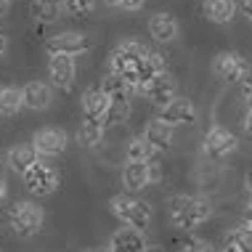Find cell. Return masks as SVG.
Here are the masks:
<instances>
[{"instance_id": "6", "label": "cell", "mask_w": 252, "mask_h": 252, "mask_svg": "<svg viewBox=\"0 0 252 252\" xmlns=\"http://www.w3.org/2000/svg\"><path fill=\"white\" fill-rule=\"evenodd\" d=\"M213 74L223 83H242L250 74V64L242 53L236 51H220L213 59Z\"/></svg>"}, {"instance_id": "36", "label": "cell", "mask_w": 252, "mask_h": 252, "mask_svg": "<svg viewBox=\"0 0 252 252\" xmlns=\"http://www.w3.org/2000/svg\"><path fill=\"white\" fill-rule=\"evenodd\" d=\"M5 196H8V186H5V181L0 178V202H3Z\"/></svg>"}, {"instance_id": "2", "label": "cell", "mask_w": 252, "mask_h": 252, "mask_svg": "<svg viewBox=\"0 0 252 252\" xmlns=\"http://www.w3.org/2000/svg\"><path fill=\"white\" fill-rule=\"evenodd\" d=\"M213 215V207L204 196H194V194H175L167 202V218L175 228L181 231H194L199 223H204Z\"/></svg>"}, {"instance_id": "7", "label": "cell", "mask_w": 252, "mask_h": 252, "mask_svg": "<svg viewBox=\"0 0 252 252\" xmlns=\"http://www.w3.org/2000/svg\"><path fill=\"white\" fill-rule=\"evenodd\" d=\"M22 178H24L27 191L35 194V196H48V194H53V191L59 189V183H61L59 173H56L51 165H45V162H37L35 167L27 170Z\"/></svg>"}, {"instance_id": "26", "label": "cell", "mask_w": 252, "mask_h": 252, "mask_svg": "<svg viewBox=\"0 0 252 252\" xmlns=\"http://www.w3.org/2000/svg\"><path fill=\"white\" fill-rule=\"evenodd\" d=\"M101 91L109 96V101H114V98H130V93H133V88L125 83V80L120 77V74H114V72H109L106 77H104V83H101Z\"/></svg>"}, {"instance_id": "16", "label": "cell", "mask_w": 252, "mask_h": 252, "mask_svg": "<svg viewBox=\"0 0 252 252\" xmlns=\"http://www.w3.org/2000/svg\"><path fill=\"white\" fill-rule=\"evenodd\" d=\"M37 149L32 146V144H16V146H11L8 149V154H5V165H8L13 173H19V175H24L30 167H35L37 165Z\"/></svg>"}, {"instance_id": "40", "label": "cell", "mask_w": 252, "mask_h": 252, "mask_svg": "<svg viewBox=\"0 0 252 252\" xmlns=\"http://www.w3.org/2000/svg\"><path fill=\"white\" fill-rule=\"evenodd\" d=\"M146 252H165L162 247H146Z\"/></svg>"}, {"instance_id": "29", "label": "cell", "mask_w": 252, "mask_h": 252, "mask_svg": "<svg viewBox=\"0 0 252 252\" xmlns=\"http://www.w3.org/2000/svg\"><path fill=\"white\" fill-rule=\"evenodd\" d=\"M181 252H213V244L189 231V234L181 239Z\"/></svg>"}, {"instance_id": "13", "label": "cell", "mask_w": 252, "mask_h": 252, "mask_svg": "<svg viewBox=\"0 0 252 252\" xmlns=\"http://www.w3.org/2000/svg\"><path fill=\"white\" fill-rule=\"evenodd\" d=\"M157 120H162V122H167V125H194L196 122V106H194V101L191 98H186V96H178V98H173L170 104H165L159 109V117Z\"/></svg>"}, {"instance_id": "41", "label": "cell", "mask_w": 252, "mask_h": 252, "mask_svg": "<svg viewBox=\"0 0 252 252\" xmlns=\"http://www.w3.org/2000/svg\"><path fill=\"white\" fill-rule=\"evenodd\" d=\"M85 252H104V250H85Z\"/></svg>"}, {"instance_id": "19", "label": "cell", "mask_w": 252, "mask_h": 252, "mask_svg": "<svg viewBox=\"0 0 252 252\" xmlns=\"http://www.w3.org/2000/svg\"><path fill=\"white\" fill-rule=\"evenodd\" d=\"M236 8H239L236 0H204L202 3L204 16H207L213 24H231L234 22Z\"/></svg>"}, {"instance_id": "24", "label": "cell", "mask_w": 252, "mask_h": 252, "mask_svg": "<svg viewBox=\"0 0 252 252\" xmlns=\"http://www.w3.org/2000/svg\"><path fill=\"white\" fill-rule=\"evenodd\" d=\"M127 117H130V98H114V101H109L104 127H117L122 122H127Z\"/></svg>"}, {"instance_id": "25", "label": "cell", "mask_w": 252, "mask_h": 252, "mask_svg": "<svg viewBox=\"0 0 252 252\" xmlns=\"http://www.w3.org/2000/svg\"><path fill=\"white\" fill-rule=\"evenodd\" d=\"M104 133H106L104 125L91 122V120H83V125H80V130H77V141H80L85 149H96L101 141H104Z\"/></svg>"}, {"instance_id": "10", "label": "cell", "mask_w": 252, "mask_h": 252, "mask_svg": "<svg viewBox=\"0 0 252 252\" xmlns=\"http://www.w3.org/2000/svg\"><path fill=\"white\" fill-rule=\"evenodd\" d=\"M141 96H144L146 101H152L154 106H165L170 104L173 98H178V85H175V80L170 77L167 72H162V74H157V77H152L149 83L141 88Z\"/></svg>"}, {"instance_id": "14", "label": "cell", "mask_w": 252, "mask_h": 252, "mask_svg": "<svg viewBox=\"0 0 252 252\" xmlns=\"http://www.w3.org/2000/svg\"><path fill=\"white\" fill-rule=\"evenodd\" d=\"M146 236L144 231L130 228V226H122L112 234L109 239V252H146Z\"/></svg>"}, {"instance_id": "4", "label": "cell", "mask_w": 252, "mask_h": 252, "mask_svg": "<svg viewBox=\"0 0 252 252\" xmlns=\"http://www.w3.org/2000/svg\"><path fill=\"white\" fill-rule=\"evenodd\" d=\"M8 223H11V231L22 239H30V236L40 234L45 223V213L37 202L32 199H19L11 204V213H8Z\"/></svg>"}, {"instance_id": "32", "label": "cell", "mask_w": 252, "mask_h": 252, "mask_svg": "<svg viewBox=\"0 0 252 252\" xmlns=\"http://www.w3.org/2000/svg\"><path fill=\"white\" fill-rule=\"evenodd\" d=\"M242 138L252 146V112H247V117L242 122Z\"/></svg>"}, {"instance_id": "21", "label": "cell", "mask_w": 252, "mask_h": 252, "mask_svg": "<svg viewBox=\"0 0 252 252\" xmlns=\"http://www.w3.org/2000/svg\"><path fill=\"white\" fill-rule=\"evenodd\" d=\"M24 109V93L16 85H0V114L3 117H16Z\"/></svg>"}, {"instance_id": "11", "label": "cell", "mask_w": 252, "mask_h": 252, "mask_svg": "<svg viewBox=\"0 0 252 252\" xmlns=\"http://www.w3.org/2000/svg\"><path fill=\"white\" fill-rule=\"evenodd\" d=\"M48 74L53 88H59L61 93H69L74 88V77H77V64L72 56H61V53H51L48 59Z\"/></svg>"}, {"instance_id": "39", "label": "cell", "mask_w": 252, "mask_h": 252, "mask_svg": "<svg viewBox=\"0 0 252 252\" xmlns=\"http://www.w3.org/2000/svg\"><path fill=\"white\" fill-rule=\"evenodd\" d=\"M247 191H250V196H252V173L247 175Z\"/></svg>"}, {"instance_id": "8", "label": "cell", "mask_w": 252, "mask_h": 252, "mask_svg": "<svg viewBox=\"0 0 252 252\" xmlns=\"http://www.w3.org/2000/svg\"><path fill=\"white\" fill-rule=\"evenodd\" d=\"M48 53H61V56H83L93 48V40L83 35V32H59V35L48 37L45 43Z\"/></svg>"}, {"instance_id": "28", "label": "cell", "mask_w": 252, "mask_h": 252, "mask_svg": "<svg viewBox=\"0 0 252 252\" xmlns=\"http://www.w3.org/2000/svg\"><path fill=\"white\" fill-rule=\"evenodd\" d=\"M61 8H64L66 16L83 19L96 11V0H61Z\"/></svg>"}, {"instance_id": "37", "label": "cell", "mask_w": 252, "mask_h": 252, "mask_svg": "<svg viewBox=\"0 0 252 252\" xmlns=\"http://www.w3.org/2000/svg\"><path fill=\"white\" fill-rule=\"evenodd\" d=\"M220 252H242L239 247H234V244H231V242H226V247H223Z\"/></svg>"}, {"instance_id": "33", "label": "cell", "mask_w": 252, "mask_h": 252, "mask_svg": "<svg viewBox=\"0 0 252 252\" xmlns=\"http://www.w3.org/2000/svg\"><path fill=\"white\" fill-rule=\"evenodd\" d=\"M239 8H242V13H244L247 19H252V0H242Z\"/></svg>"}, {"instance_id": "31", "label": "cell", "mask_w": 252, "mask_h": 252, "mask_svg": "<svg viewBox=\"0 0 252 252\" xmlns=\"http://www.w3.org/2000/svg\"><path fill=\"white\" fill-rule=\"evenodd\" d=\"M242 98H244V104H247V109L252 112V74H247V77L242 80Z\"/></svg>"}, {"instance_id": "9", "label": "cell", "mask_w": 252, "mask_h": 252, "mask_svg": "<svg viewBox=\"0 0 252 252\" xmlns=\"http://www.w3.org/2000/svg\"><path fill=\"white\" fill-rule=\"evenodd\" d=\"M32 146L37 149L40 157H59L69 146V135L61 127H40L32 135Z\"/></svg>"}, {"instance_id": "30", "label": "cell", "mask_w": 252, "mask_h": 252, "mask_svg": "<svg viewBox=\"0 0 252 252\" xmlns=\"http://www.w3.org/2000/svg\"><path fill=\"white\" fill-rule=\"evenodd\" d=\"M104 3L117 8V11H141L146 0H104Z\"/></svg>"}, {"instance_id": "23", "label": "cell", "mask_w": 252, "mask_h": 252, "mask_svg": "<svg viewBox=\"0 0 252 252\" xmlns=\"http://www.w3.org/2000/svg\"><path fill=\"white\" fill-rule=\"evenodd\" d=\"M154 154H157V149L144 138V133L135 135V138H130V144H127V152H125L127 162H154Z\"/></svg>"}, {"instance_id": "1", "label": "cell", "mask_w": 252, "mask_h": 252, "mask_svg": "<svg viewBox=\"0 0 252 252\" xmlns=\"http://www.w3.org/2000/svg\"><path fill=\"white\" fill-rule=\"evenodd\" d=\"M149 53L152 51H149L146 45L135 43V40H125V43H120L117 48L112 51V56H109L112 72L120 74L133 91H141L149 80L157 77V69L152 66V61H149Z\"/></svg>"}, {"instance_id": "3", "label": "cell", "mask_w": 252, "mask_h": 252, "mask_svg": "<svg viewBox=\"0 0 252 252\" xmlns=\"http://www.w3.org/2000/svg\"><path fill=\"white\" fill-rule=\"evenodd\" d=\"M109 210H112V215L117 218L122 226H130V228H138L144 231L149 223H152V204L149 202H141L135 199V196H127V194H117L109 199Z\"/></svg>"}, {"instance_id": "34", "label": "cell", "mask_w": 252, "mask_h": 252, "mask_svg": "<svg viewBox=\"0 0 252 252\" xmlns=\"http://www.w3.org/2000/svg\"><path fill=\"white\" fill-rule=\"evenodd\" d=\"M8 51V37H5V32H0V56Z\"/></svg>"}, {"instance_id": "5", "label": "cell", "mask_w": 252, "mask_h": 252, "mask_svg": "<svg viewBox=\"0 0 252 252\" xmlns=\"http://www.w3.org/2000/svg\"><path fill=\"white\" fill-rule=\"evenodd\" d=\"M239 149V141H236V135L226 130L223 125H215V127H210L207 135H204V141H202V154L207 157V159H213V162H223V159H228L231 154Z\"/></svg>"}, {"instance_id": "12", "label": "cell", "mask_w": 252, "mask_h": 252, "mask_svg": "<svg viewBox=\"0 0 252 252\" xmlns=\"http://www.w3.org/2000/svg\"><path fill=\"white\" fill-rule=\"evenodd\" d=\"M154 181H159V167L154 162H127L122 167V183L127 191H141Z\"/></svg>"}, {"instance_id": "22", "label": "cell", "mask_w": 252, "mask_h": 252, "mask_svg": "<svg viewBox=\"0 0 252 252\" xmlns=\"http://www.w3.org/2000/svg\"><path fill=\"white\" fill-rule=\"evenodd\" d=\"M61 11H64V8H61V0H32V5H30L32 19L40 22V24L56 22Z\"/></svg>"}, {"instance_id": "15", "label": "cell", "mask_w": 252, "mask_h": 252, "mask_svg": "<svg viewBox=\"0 0 252 252\" xmlns=\"http://www.w3.org/2000/svg\"><path fill=\"white\" fill-rule=\"evenodd\" d=\"M106 109H109V96L101 91V88H88V91L83 93V117L85 120L104 125Z\"/></svg>"}, {"instance_id": "18", "label": "cell", "mask_w": 252, "mask_h": 252, "mask_svg": "<svg viewBox=\"0 0 252 252\" xmlns=\"http://www.w3.org/2000/svg\"><path fill=\"white\" fill-rule=\"evenodd\" d=\"M22 93H24V109H30V112H43L53 101V91L45 83H27Z\"/></svg>"}, {"instance_id": "20", "label": "cell", "mask_w": 252, "mask_h": 252, "mask_svg": "<svg viewBox=\"0 0 252 252\" xmlns=\"http://www.w3.org/2000/svg\"><path fill=\"white\" fill-rule=\"evenodd\" d=\"M144 138L157 149V152H165V149H170V144H173V125H167V122H162V120H152L144 130Z\"/></svg>"}, {"instance_id": "17", "label": "cell", "mask_w": 252, "mask_h": 252, "mask_svg": "<svg viewBox=\"0 0 252 252\" xmlns=\"http://www.w3.org/2000/svg\"><path fill=\"white\" fill-rule=\"evenodd\" d=\"M149 32L157 43H173L178 37V19L167 11H157L152 19H149Z\"/></svg>"}, {"instance_id": "35", "label": "cell", "mask_w": 252, "mask_h": 252, "mask_svg": "<svg viewBox=\"0 0 252 252\" xmlns=\"http://www.w3.org/2000/svg\"><path fill=\"white\" fill-rule=\"evenodd\" d=\"M244 220H250V223H252V196L247 199V207H244Z\"/></svg>"}, {"instance_id": "38", "label": "cell", "mask_w": 252, "mask_h": 252, "mask_svg": "<svg viewBox=\"0 0 252 252\" xmlns=\"http://www.w3.org/2000/svg\"><path fill=\"white\" fill-rule=\"evenodd\" d=\"M8 5H11V0H0V16H3L5 11H8Z\"/></svg>"}, {"instance_id": "27", "label": "cell", "mask_w": 252, "mask_h": 252, "mask_svg": "<svg viewBox=\"0 0 252 252\" xmlns=\"http://www.w3.org/2000/svg\"><path fill=\"white\" fill-rule=\"evenodd\" d=\"M226 242H231L234 247H239L242 252H252V223H250V220L239 223V226H236V228L228 234Z\"/></svg>"}]
</instances>
